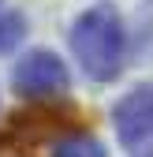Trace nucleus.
<instances>
[{
  "label": "nucleus",
  "mask_w": 153,
  "mask_h": 157,
  "mask_svg": "<svg viewBox=\"0 0 153 157\" xmlns=\"http://www.w3.org/2000/svg\"><path fill=\"white\" fill-rule=\"evenodd\" d=\"M26 34V19L19 11H4L0 15V52H11Z\"/></svg>",
  "instance_id": "5"
},
{
  "label": "nucleus",
  "mask_w": 153,
  "mask_h": 157,
  "mask_svg": "<svg viewBox=\"0 0 153 157\" xmlns=\"http://www.w3.org/2000/svg\"><path fill=\"white\" fill-rule=\"evenodd\" d=\"M120 146L131 157H153V82L135 86L112 112Z\"/></svg>",
  "instance_id": "2"
},
{
  "label": "nucleus",
  "mask_w": 153,
  "mask_h": 157,
  "mask_svg": "<svg viewBox=\"0 0 153 157\" xmlns=\"http://www.w3.org/2000/svg\"><path fill=\"white\" fill-rule=\"evenodd\" d=\"M71 49L79 67L93 78V82H112L123 67V52H127V37L123 23L112 4H97L79 15V23L71 26Z\"/></svg>",
  "instance_id": "1"
},
{
  "label": "nucleus",
  "mask_w": 153,
  "mask_h": 157,
  "mask_svg": "<svg viewBox=\"0 0 153 157\" xmlns=\"http://www.w3.org/2000/svg\"><path fill=\"white\" fill-rule=\"evenodd\" d=\"M11 82H15V90L23 94V97L45 101V97H56V94L67 90V67H64V60L56 52L34 49V52H26L23 60H19Z\"/></svg>",
  "instance_id": "3"
},
{
  "label": "nucleus",
  "mask_w": 153,
  "mask_h": 157,
  "mask_svg": "<svg viewBox=\"0 0 153 157\" xmlns=\"http://www.w3.org/2000/svg\"><path fill=\"white\" fill-rule=\"evenodd\" d=\"M8 157H11V153H8Z\"/></svg>",
  "instance_id": "6"
},
{
  "label": "nucleus",
  "mask_w": 153,
  "mask_h": 157,
  "mask_svg": "<svg viewBox=\"0 0 153 157\" xmlns=\"http://www.w3.org/2000/svg\"><path fill=\"white\" fill-rule=\"evenodd\" d=\"M52 157H105V146L90 135H71L52 146Z\"/></svg>",
  "instance_id": "4"
}]
</instances>
